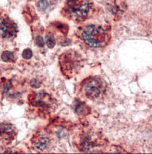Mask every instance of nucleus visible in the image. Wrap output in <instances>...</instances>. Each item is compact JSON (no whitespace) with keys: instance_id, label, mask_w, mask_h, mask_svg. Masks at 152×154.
<instances>
[{"instance_id":"nucleus-1","label":"nucleus","mask_w":152,"mask_h":154,"mask_svg":"<svg viewBox=\"0 0 152 154\" xmlns=\"http://www.w3.org/2000/svg\"><path fill=\"white\" fill-rule=\"evenodd\" d=\"M92 9L91 0H67L63 10L68 19L79 23L88 17Z\"/></svg>"},{"instance_id":"nucleus-2","label":"nucleus","mask_w":152,"mask_h":154,"mask_svg":"<svg viewBox=\"0 0 152 154\" xmlns=\"http://www.w3.org/2000/svg\"><path fill=\"white\" fill-rule=\"evenodd\" d=\"M81 38L89 47L97 48L104 46L108 42V35L101 26L90 24L82 29Z\"/></svg>"},{"instance_id":"nucleus-3","label":"nucleus","mask_w":152,"mask_h":154,"mask_svg":"<svg viewBox=\"0 0 152 154\" xmlns=\"http://www.w3.org/2000/svg\"><path fill=\"white\" fill-rule=\"evenodd\" d=\"M61 69L64 75L71 77L79 71L82 64L81 56L77 52L69 51L60 57Z\"/></svg>"},{"instance_id":"nucleus-4","label":"nucleus","mask_w":152,"mask_h":154,"mask_svg":"<svg viewBox=\"0 0 152 154\" xmlns=\"http://www.w3.org/2000/svg\"><path fill=\"white\" fill-rule=\"evenodd\" d=\"M105 82L101 78L96 76L87 79L83 87L87 97L94 99L99 97L105 89Z\"/></svg>"},{"instance_id":"nucleus-5","label":"nucleus","mask_w":152,"mask_h":154,"mask_svg":"<svg viewBox=\"0 0 152 154\" xmlns=\"http://www.w3.org/2000/svg\"><path fill=\"white\" fill-rule=\"evenodd\" d=\"M17 131L16 127L11 123H0V144L7 145L15 139Z\"/></svg>"},{"instance_id":"nucleus-6","label":"nucleus","mask_w":152,"mask_h":154,"mask_svg":"<svg viewBox=\"0 0 152 154\" xmlns=\"http://www.w3.org/2000/svg\"><path fill=\"white\" fill-rule=\"evenodd\" d=\"M18 32L17 26L13 21L4 17L0 20V36L3 38L14 37Z\"/></svg>"},{"instance_id":"nucleus-7","label":"nucleus","mask_w":152,"mask_h":154,"mask_svg":"<svg viewBox=\"0 0 152 154\" xmlns=\"http://www.w3.org/2000/svg\"><path fill=\"white\" fill-rule=\"evenodd\" d=\"M33 148L36 151L43 152L48 148L50 140L46 133L41 131L36 133L31 140Z\"/></svg>"},{"instance_id":"nucleus-8","label":"nucleus","mask_w":152,"mask_h":154,"mask_svg":"<svg viewBox=\"0 0 152 154\" xmlns=\"http://www.w3.org/2000/svg\"><path fill=\"white\" fill-rule=\"evenodd\" d=\"M1 58L5 62H12L14 60V56L13 53L10 51H5L1 56Z\"/></svg>"},{"instance_id":"nucleus-9","label":"nucleus","mask_w":152,"mask_h":154,"mask_svg":"<svg viewBox=\"0 0 152 154\" xmlns=\"http://www.w3.org/2000/svg\"><path fill=\"white\" fill-rule=\"evenodd\" d=\"M46 42L48 48L50 49L53 48L56 44V40L55 37L51 34L48 35L46 36Z\"/></svg>"},{"instance_id":"nucleus-10","label":"nucleus","mask_w":152,"mask_h":154,"mask_svg":"<svg viewBox=\"0 0 152 154\" xmlns=\"http://www.w3.org/2000/svg\"><path fill=\"white\" fill-rule=\"evenodd\" d=\"M75 111L78 114H84V112H87V107L84 103L82 102H79L76 105L75 108Z\"/></svg>"},{"instance_id":"nucleus-11","label":"nucleus","mask_w":152,"mask_h":154,"mask_svg":"<svg viewBox=\"0 0 152 154\" xmlns=\"http://www.w3.org/2000/svg\"><path fill=\"white\" fill-rule=\"evenodd\" d=\"M49 4L46 0H41L38 4V9L42 11H45L47 9Z\"/></svg>"},{"instance_id":"nucleus-12","label":"nucleus","mask_w":152,"mask_h":154,"mask_svg":"<svg viewBox=\"0 0 152 154\" xmlns=\"http://www.w3.org/2000/svg\"><path fill=\"white\" fill-rule=\"evenodd\" d=\"M22 56L24 59L29 60L32 58V56H33V52L30 49H26L23 51V53H22Z\"/></svg>"},{"instance_id":"nucleus-13","label":"nucleus","mask_w":152,"mask_h":154,"mask_svg":"<svg viewBox=\"0 0 152 154\" xmlns=\"http://www.w3.org/2000/svg\"><path fill=\"white\" fill-rule=\"evenodd\" d=\"M36 44L40 48H43L45 46V41L42 37L38 35L36 38Z\"/></svg>"}]
</instances>
